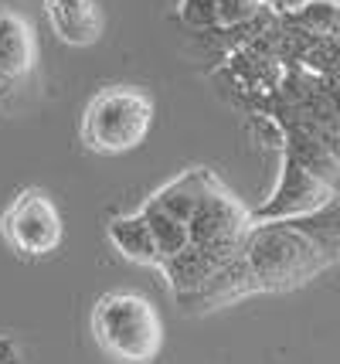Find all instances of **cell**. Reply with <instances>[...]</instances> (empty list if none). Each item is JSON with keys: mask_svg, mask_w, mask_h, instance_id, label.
Instances as JSON below:
<instances>
[{"mask_svg": "<svg viewBox=\"0 0 340 364\" xmlns=\"http://www.w3.org/2000/svg\"><path fill=\"white\" fill-rule=\"evenodd\" d=\"M38 82V38L28 14L0 0V116L14 112Z\"/></svg>", "mask_w": 340, "mask_h": 364, "instance_id": "277c9868", "label": "cell"}, {"mask_svg": "<svg viewBox=\"0 0 340 364\" xmlns=\"http://www.w3.org/2000/svg\"><path fill=\"white\" fill-rule=\"evenodd\" d=\"M41 4L58 41L85 48L102 38V11L96 0H41Z\"/></svg>", "mask_w": 340, "mask_h": 364, "instance_id": "8992f818", "label": "cell"}, {"mask_svg": "<svg viewBox=\"0 0 340 364\" xmlns=\"http://www.w3.org/2000/svg\"><path fill=\"white\" fill-rule=\"evenodd\" d=\"M14 348V341H0V364H17V350Z\"/></svg>", "mask_w": 340, "mask_h": 364, "instance_id": "9c48e42d", "label": "cell"}, {"mask_svg": "<svg viewBox=\"0 0 340 364\" xmlns=\"http://www.w3.org/2000/svg\"><path fill=\"white\" fill-rule=\"evenodd\" d=\"M92 337L116 364H153L163 350V320L157 306L130 289L102 293L92 306Z\"/></svg>", "mask_w": 340, "mask_h": 364, "instance_id": "7a4b0ae2", "label": "cell"}, {"mask_svg": "<svg viewBox=\"0 0 340 364\" xmlns=\"http://www.w3.org/2000/svg\"><path fill=\"white\" fill-rule=\"evenodd\" d=\"M153 119H157V102L146 89L106 85L82 109L79 140L89 154L123 157V154H133L136 146H143V140L153 129Z\"/></svg>", "mask_w": 340, "mask_h": 364, "instance_id": "6da1fadb", "label": "cell"}, {"mask_svg": "<svg viewBox=\"0 0 340 364\" xmlns=\"http://www.w3.org/2000/svg\"><path fill=\"white\" fill-rule=\"evenodd\" d=\"M136 215L150 225V232L157 238V269L163 272L177 255L187 252V245H191V228H187V222H180L177 215H170L157 198H150L146 205L136 208Z\"/></svg>", "mask_w": 340, "mask_h": 364, "instance_id": "52a82bcc", "label": "cell"}, {"mask_svg": "<svg viewBox=\"0 0 340 364\" xmlns=\"http://www.w3.org/2000/svg\"><path fill=\"white\" fill-rule=\"evenodd\" d=\"M109 242L119 252L140 262V266H157V238L150 232V225L133 211L126 218H113L109 222Z\"/></svg>", "mask_w": 340, "mask_h": 364, "instance_id": "ba28073f", "label": "cell"}, {"mask_svg": "<svg viewBox=\"0 0 340 364\" xmlns=\"http://www.w3.org/2000/svg\"><path fill=\"white\" fill-rule=\"evenodd\" d=\"M337 198V191L330 188L327 181L313 174L309 167H303L296 157L283 154V171L275 181L269 201L252 211V222H273V218H300L309 211H320L324 205H330Z\"/></svg>", "mask_w": 340, "mask_h": 364, "instance_id": "5b68a950", "label": "cell"}, {"mask_svg": "<svg viewBox=\"0 0 340 364\" xmlns=\"http://www.w3.org/2000/svg\"><path fill=\"white\" fill-rule=\"evenodd\" d=\"M0 238L24 259H45L55 252L65 238V222L48 191H21L0 215Z\"/></svg>", "mask_w": 340, "mask_h": 364, "instance_id": "3957f363", "label": "cell"}]
</instances>
